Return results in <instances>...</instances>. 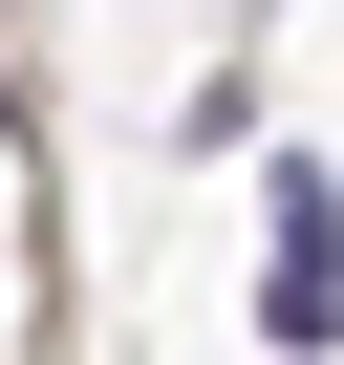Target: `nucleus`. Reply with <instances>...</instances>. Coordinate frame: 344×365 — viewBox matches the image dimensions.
<instances>
[{"label": "nucleus", "instance_id": "obj_1", "mask_svg": "<svg viewBox=\"0 0 344 365\" xmlns=\"http://www.w3.org/2000/svg\"><path fill=\"white\" fill-rule=\"evenodd\" d=\"M258 344L280 365L344 344V194H323V150H258Z\"/></svg>", "mask_w": 344, "mask_h": 365}]
</instances>
